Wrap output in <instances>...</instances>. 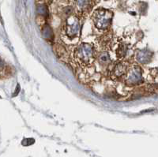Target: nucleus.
Returning <instances> with one entry per match:
<instances>
[{
  "instance_id": "1a4fd4ad",
  "label": "nucleus",
  "mask_w": 158,
  "mask_h": 157,
  "mask_svg": "<svg viewBox=\"0 0 158 157\" xmlns=\"http://www.w3.org/2000/svg\"><path fill=\"white\" fill-rule=\"evenodd\" d=\"M127 52V48L125 46H120L118 51V56H119L120 57H123V56H126Z\"/></svg>"
},
{
  "instance_id": "f257e3e1",
  "label": "nucleus",
  "mask_w": 158,
  "mask_h": 157,
  "mask_svg": "<svg viewBox=\"0 0 158 157\" xmlns=\"http://www.w3.org/2000/svg\"><path fill=\"white\" fill-rule=\"evenodd\" d=\"M74 58L81 65H89L95 59V51L90 43H83L79 45L74 52Z\"/></svg>"
},
{
  "instance_id": "f03ea898",
  "label": "nucleus",
  "mask_w": 158,
  "mask_h": 157,
  "mask_svg": "<svg viewBox=\"0 0 158 157\" xmlns=\"http://www.w3.org/2000/svg\"><path fill=\"white\" fill-rule=\"evenodd\" d=\"M94 25L100 30H106L111 25L112 13L104 9L97 10L93 15Z\"/></svg>"
},
{
  "instance_id": "39448f33",
  "label": "nucleus",
  "mask_w": 158,
  "mask_h": 157,
  "mask_svg": "<svg viewBox=\"0 0 158 157\" xmlns=\"http://www.w3.org/2000/svg\"><path fill=\"white\" fill-rule=\"evenodd\" d=\"M153 57V53L149 50L144 49L138 52L137 54V59L138 62L142 63H149Z\"/></svg>"
},
{
  "instance_id": "0eeeda50",
  "label": "nucleus",
  "mask_w": 158,
  "mask_h": 157,
  "mask_svg": "<svg viewBox=\"0 0 158 157\" xmlns=\"http://www.w3.org/2000/svg\"><path fill=\"white\" fill-rule=\"evenodd\" d=\"M125 73H126V67L122 63H118L114 68L113 74L115 77H120L123 75L125 74Z\"/></svg>"
},
{
  "instance_id": "9d476101",
  "label": "nucleus",
  "mask_w": 158,
  "mask_h": 157,
  "mask_svg": "<svg viewBox=\"0 0 158 157\" xmlns=\"http://www.w3.org/2000/svg\"><path fill=\"white\" fill-rule=\"evenodd\" d=\"M18 89H20V87H19V85H18V87H17V89H16V91H15V94L14 95V97H15V96H16L17 94H18Z\"/></svg>"
},
{
  "instance_id": "7ed1b4c3",
  "label": "nucleus",
  "mask_w": 158,
  "mask_h": 157,
  "mask_svg": "<svg viewBox=\"0 0 158 157\" xmlns=\"http://www.w3.org/2000/svg\"><path fill=\"white\" fill-rule=\"evenodd\" d=\"M81 30L80 20L76 16H70L66 23V33L70 38L77 37Z\"/></svg>"
},
{
  "instance_id": "20e7f679",
  "label": "nucleus",
  "mask_w": 158,
  "mask_h": 157,
  "mask_svg": "<svg viewBox=\"0 0 158 157\" xmlns=\"http://www.w3.org/2000/svg\"><path fill=\"white\" fill-rule=\"evenodd\" d=\"M142 79V72L140 67L135 66L129 70L127 75V83L128 85H137Z\"/></svg>"
},
{
  "instance_id": "423d86ee",
  "label": "nucleus",
  "mask_w": 158,
  "mask_h": 157,
  "mask_svg": "<svg viewBox=\"0 0 158 157\" xmlns=\"http://www.w3.org/2000/svg\"><path fill=\"white\" fill-rule=\"evenodd\" d=\"M77 10L81 12L89 10L93 6L92 0H77Z\"/></svg>"
},
{
  "instance_id": "6e6552de",
  "label": "nucleus",
  "mask_w": 158,
  "mask_h": 157,
  "mask_svg": "<svg viewBox=\"0 0 158 157\" xmlns=\"http://www.w3.org/2000/svg\"><path fill=\"white\" fill-rule=\"evenodd\" d=\"M98 60L101 65H107L110 62L109 55L107 52H104V53L100 55V56L98 58Z\"/></svg>"
}]
</instances>
